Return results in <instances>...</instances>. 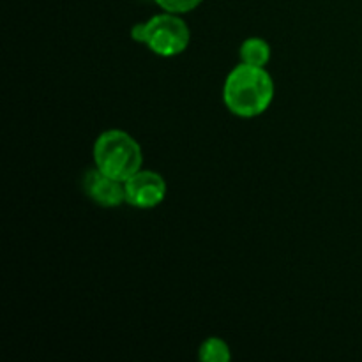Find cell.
I'll use <instances>...</instances> for the list:
<instances>
[{
  "label": "cell",
  "instance_id": "7a4b0ae2",
  "mask_svg": "<svg viewBox=\"0 0 362 362\" xmlns=\"http://www.w3.org/2000/svg\"><path fill=\"white\" fill-rule=\"evenodd\" d=\"M95 168L106 175L126 182L144 165L141 145L127 131L108 129L99 134L92 148Z\"/></svg>",
  "mask_w": 362,
  "mask_h": 362
},
{
  "label": "cell",
  "instance_id": "52a82bcc",
  "mask_svg": "<svg viewBox=\"0 0 362 362\" xmlns=\"http://www.w3.org/2000/svg\"><path fill=\"white\" fill-rule=\"evenodd\" d=\"M198 359L204 362H228L232 359V352H230V346L225 339L207 338L200 345Z\"/></svg>",
  "mask_w": 362,
  "mask_h": 362
},
{
  "label": "cell",
  "instance_id": "6da1fadb",
  "mask_svg": "<svg viewBox=\"0 0 362 362\" xmlns=\"http://www.w3.org/2000/svg\"><path fill=\"white\" fill-rule=\"evenodd\" d=\"M274 80L265 67L240 62L226 76L223 103L233 115L253 119L267 112L274 101Z\"/></svg>",
  "mask_w": 362,
  "mask_h": 362
},
{
  "label": "cell",
  "instance_id": "3957f363",
  "mask_svg": "<svg viewBox=\"0 0 362 362\" xmlns=\"http://www.w3.org/2000/svg\"><path fill=\"white\" fill-rule=\"evenodd\" d=\"M145 27H147L145 46L156 55L170 59L184 53L189 46V27L179 14L163 11L161 14H156L145 21Z\"/></svg>",
  "mask_w": 362,
  "mask_h": 362
},
{
  "label": "cell",
  "instance_id": "5b68a950",
  "mask_svg": "<svg viewBox=\"0 0 362 362\" xmlns=\"http://www.w3.org/2000/svg\"><path fill=\"white\" fill-rule=\"evenodd\" d=\"M85 193L103 207H119L126 204V184L94 168L85 175Z\"/></svg>",
  "mask_w": 362,
  "mask_h": 362
},
{
  "label": "cell",
  "instance_id": "9c48e42d",
  "mask_svg": "<svg viewBox=\"0 0 362 362\" xmlns=\"http://www.w3.org/2000/svg\"><path fill=\"white\" fill-rule=\"evenodd\" d=\"M145 35H147V27H145V23H136L131 28V37H133V41L145 45Z\"/></svg>",
  "mask_w": 362,
  "mask_h": 362
},
{
  "label": "cell",
  "instance_id": "ba28073f",
  "mask_svg": "<svg viewBox=\"0 0 362 362\" xmlns=\"http://www.w3.org/2000/svg\"><path fill=\"white\" fill-rule=\"evenodd\" d=\"M204 0H156L159 7H161L165 13H172V14H187L191 11L197 9Z\"/></svg>",
  "mask_w": 362,
  "mask_h": 362
},
{
  "label": "cell",
  "instance_id": "277c9868",
  "mask_svg": "<svg viewBox=\"0 0 362 362\" xmlns=\"http://www.w3.org/2000/svg\"><path fill=\"white\" fill-rule=\"evenodd\" d=\"M126 204L134 209H154L166 198V180L161 173L144 170L126 180Z\"/></svg>",
  "mask_w": 362,
  "mask_h": 362
},
{
  "label": "cell",
  "instance_id": "8992f818",
  "mask_svg": "<svg viewBox=\"0 0 362 362\" xmlns=\"http://www.w3.org/2000/svg\"><path fill=\"white\" fill-rule=\"evenodd\" d=\"M240 62L255 67H265L271 60V45L262 37H247L239 49Z\"/></svg>",
  "mask_w": 362,
  "mask_h": 362
}]
</instances>
